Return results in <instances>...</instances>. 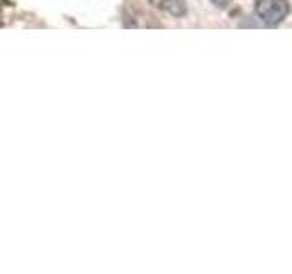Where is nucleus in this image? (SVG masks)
Wrapping results in <instances>:
<instances>
[{
  "label": "nucleus",
  "mask_w": 292,
  "mask_h": 274,
  "mask_svg": "<svg viewBox=\"0 0 292 274\" xmlns=\"http://www.w3.org/2000/svg\"><path fill=\"white\" fill-rule=\"evenodd\" d=\"M256 16L265 26L274 28L287 18L291 6L287 0H258L256 2Z\"/></svg>",
  "instance_id": "nucleus-1"
},
{
  "label": "nucleus",
  "mask_w": 292,
  "mask_h": 274,
  "mask_svg": "<svg viewBox=\"0 0 292 274\" xmlns=\"http://www.w3.org/2000/svg\"><path fill=\"white\" fill-rule=\"evenodd\" d=\"M148 2L154 6V8H157V10L170 13L175 18L185 16L186 13H188V8H186L185 0H148Z\"/></svg>",
  "instance_id": "nucleus-2"
},
{
  "label": "nucleus",
  "mask_w": 292,
  "mask_h": 274,
  "mask_svg": "<svg viewBox=\"0 0 292 274\" xmlns=\"http://www.w3.org/2000/svg\"><path fill=\"white\" fill-rule=\"evenodd\" d=\"M214 6H218V8H229V4L232 0H210Z\"/></svg>",
  "instance_id": "nucleus-3"
}]
</instances>
